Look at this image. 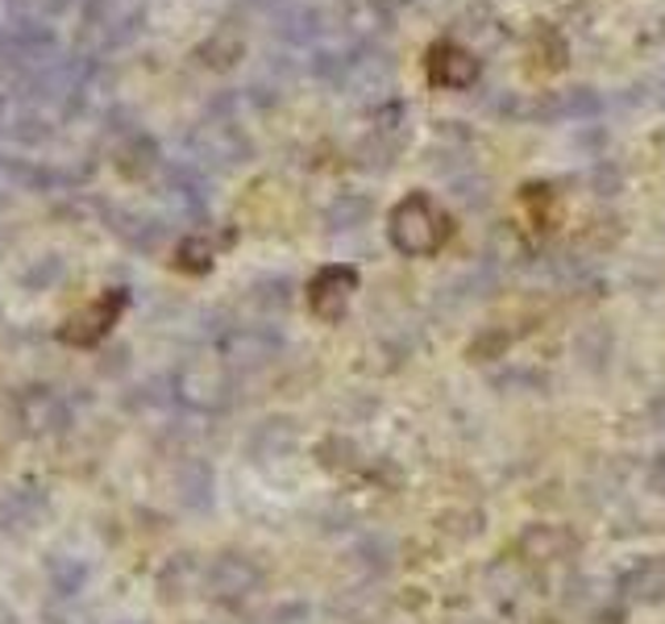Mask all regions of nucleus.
I'll use <instances>...</instances> for the list:
<instances>
[{"label": "nucleus", "instance_id": "f257e3e1", "mask_svg": "<svg viewBox=\"0 0 665 624\" xmlns=\"http://www.w3.org/2000/svg\"><path fill=\"white\" fill-rule=\"evenodd\" d=\"M212 587H217V595H225V600H241V595H250V591L258 587V571L246 558L229 554L212 566Z\"/></svg>", "mask_w": 665, "mask_h": 624}]
</instances>
